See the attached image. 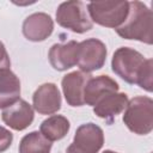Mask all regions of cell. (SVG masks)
Segmentation results:
<instances>
[{
  "instance_id": "18",
  "label": "cell",
  "mask_w": 153,
  "mask_h": 153,
  "mask_svg": "<svg viewBox=\"0 0 153 153\" xmlns=\"http://www.w3.org/2000/svg\"><path fill=\"white\" fill-rule=\"evenodd\" d=\"M152 68H153V61L152 59H146L145 63L142 65L139 74H137V78H136V85H139L141 88L148 91V92H152V86H153V82H152Z\"/></svg>"
},
{
  "instance_id": "12",
  "label": "cell",
  "mask_w": 153,
  "mask_h": 153,
  "mask_svg": "<svg viewBox=\"0 0 153 153\" xmlns=\"http://www.w3.org/2000/svg\"><path fill=\"white\" fill-rule=\"evenodd\" d=\"M73 143L85 153H98L104 143V133L94 123L81 124L75 131Z\"/></svg>"
},
{
  "instance_id": "22",
  "label": "cell",
  "mask_w": 153,
  "mask_h": 153,
  "mask_svg": "<svg viewBox=\"0 0 153 153\" xmlns=\"http://www.w3.org/2000/svg\"><path fill=\"white\" fill-rule=\"evenodd\" d=\"M103 153H117V152H114V151H110V149H106V151H104Z\"/></svg>"
},
{
  "instance_id": "21",
  "label": "cell",
  "mask_w": 153,
  "mask_h": 153,
  "mask_svg": "<svg viewBox=\"0 0 153 153\" xmlns=\"http://www.w3.org/2000/svg\"><path fill=\"white\" fill-rule=\"evenodd\" d=\"M66 153H85V152H84V151H81L80 148H78L74 143H72V145H69V146H68V148H67Z\"/></svg>"
},
{
  "instance_id": "5",
  "label": "cell",
  "mask_w": 153,
  "mask_h": 153,
  "mask_svg": "<svg viewBox=\"0 0 153 153\" xmlns=\"http://www.w3.org/2000/svg\"><path fill=\"white\" fill-rule=\"evenodd\" d=\"M145 61L146 59L137 50L128 47H121L114 53L111 68L121 79L133 85L136 84L137 74Z\"/></svg>"
},
{
  "instance_id": "2",
  "label": "cell",
  "mask_w": 153,
  "mask_h": 153,
  "mask_svg": "<svg viewBox=\"0 0 153 153\" xmlns=\"http://www.w3.org/2000/svg\"><path fill=\"white\" fill-rule=\"evenodd\" d=\"M123 122L127 128L137 134L147 135L153 129V100L146 96H137L128 100Z\"/></svg>"
},
{
  "instance_id": "15",
  "label": "cell",
  "mask_w": 153,
  "mask_h": 153,
  "mask_svg": "<svg viewBox=\"0 0 153 153\" xmlns=\"http://www.w3.org/2000/svg\"><path fill=\"white\" fill-rule=\"evenodd\" d=\"M20 97V81L10 69H0V109L16 103Z\"/></svg>"
},
{
  "instance_id": "1",
  "label": "cell",
  "mask_w": 153,
  "mask_h": 153,
  "mask_svg": "<svg viewBox=\"0 0 153 153\" xmlns=\"http://www.w3.org/2000/svg\"><path fill=\"white\" fill-rule=\"evenodd\" d=\"M117 35L126 39H135L152 44L153 13L143 2L130 1L126 20L121 26L115 29Z\"/></svg>"
},
{
  "instance_id": "20",
  "label": "cell",
  "mask_w": 153,
  "mask_h": 153,
  "mask_svg": "<svg viewBox=\"0 0 153 153\" xmlns=\"http://www.w3.org/2000/svg\"><path fill=\"white\" fill-rule=\"evenodd\" d=\"M10 66H11V61H10L7 50L4 45V43L0 41V69L10 68Z\"/></svg>"
},
{
  "instance_id": "17",
  "label": "cell",
  "mask_w": 153,
  "mask_h": 153,
  "mask_svg": "<svg viewBox=\"0 0 153 153\" xmlns=\"http://www.w3.org/2000/svg\"><path fill=\"white\" fill-rule=\"evenodd\" d=\"M51 142L47 140L39 131L26 134L19 143V153H49Z\"/></svg>"
},
{
  "instance_id": "9",
  "label": "cell",
  "mask_w": 153,
  "mask_h": 153,
  "mask_svg": "<svg viewBox=\"0 0 153 153\" xmlns=\"http://www.w3.org/2000/svg\"><path fill=\"white\" fill-rule=\"evenodd\" d=\"M54 30L51 17L43 12H36L25 18L23 23V35L32 42H42L47 39Z\"/></svg>"
},
{
  "instance_id": "16",
  "label": "cell",
  "mask_w": 153,
  "mask_h": 153,
  "mask_svg": "<svg viewBox=\"0 0 153 153\" xmlns=\"http://www.w3.org/2000/svg\"><path fill=\"white\" fill-rule=\"evenodd\" d=\"M69 121L61 115H53L41 123L39 133L50 142L63 139L69 130Z\"/></svg>"
},
{
  "instance_id": "14",
  "label": "cell",
  "mask_w": 153,
  "mask_h": 153,
  "mask_svg": "<svg viewBox=\"0 0 153 153\" xmlns=\"http://www.w3.org/2000/svg\"><path fill=\"white\" fill-rule=\"evenodd\" d=\"M127 104H128V97L126 93L112 92L102 97L93 105V112L98 117L111 122L116 115L121 114L126 109Z\"/></svg>"
},
{
  "instance_id": "13",
  "label": "cell",
  "mask_w": 153,
  "mask_h": 153,
  "mask_svg": "<svg viewBox=\"0 0 153 153\" xmlns=\"http://www.w3.org/2000/svg\"><path fill=\"white\" fill-rule=\"evenodd\" d=\"M118 84L109 75H98L90 78L84 90V104L94 105L105 94L117 92Z\"/></svg>"
},
{
  "instance_id": "8",
  "label": "cell",
  "mask_w": 153,
  "mask_h": 153,
  "mask_svg": "<svg viewBox=\"0 0 153 153\" xmlns=\"http://www.w3.org/2000/svg\"><path fill=\"white\" fill-rule=\"evenodd\" d=\"M92 75L81 71H74L62 78L61 85L66 102L71 106L84 105V90Z\"/></svg>"
},
{
  "instance_id": "6",
  "label": "cell",
  "mask_w": 153,
  "mask_h": 153,
  "mask_svg": "<svg viewBox=\"0 0 153 153\" xmlns=\"http://www.w3.org/2000/svg\"><path fill=\"white\" fill-rule=\"evenodd\" d=\"M106 54V47L100 39L87 38L79 43L76 65L85 73L100 69L105 63Z\"/></svg>"
},
{
  "instance_id": "7",
  "label": "cell",
  "mask_w": 153,
  "mask_h": 153,
  "mask_svg": "<svg viewBox=\"0 0 153 153\" xmlns=\"http://www.w3.org/2000/svg\"><path fill=\"white\" fill-rule=\"evenodd\" d=\"M33 109L41 115H51L61 109V94L53 82L41 85L32 96Z\"/></svg>"
},
{
  "instance_id": "19",
  "label": "cell",
  "mask_w": 153,
  "mask_h": 153,
  "mask_svg": "<svg viewBox=\"0 0 153 153\" xmlns=\"http://www.w3.org/2000/svg\"><path fill=\"white\" fill-rule=\"evenodd\" d=\"M12 140H13L12 133L8 129L0 126V153H2V152H5L6 149L10 148V146L12 143Z\"/></svg>"
},
{
  "instance_id": "3",
  "label": "cell",
  "mask_w": 153,
  "mask_h": 153,
  "mask_svg": "<svg viewBox=\"0 0 153 153\" xmlns=\"http://www.w3.org/2000/svg\"><path fill=\"white\" fill-rule=\"evenodd\" d=\"M129 11L128 1H93L87 4V12L92 20L105 27L117 29L123 24Z\"/></svg>"
},
{
  "instance_id": "10",
  "label": "cell",
  "mask_w": 153,
  "mask_h": 153,
  "mask_svg": "<svg viewBox=\"0 0 153 153\" xmlns=\"http://www.w3.org/2000/svg\"><path fill=\"white\" fill-rule=\"evenodd\" d=\"M1 118L10 128L14 130H24L33 121V109L26 100L18 99L16 103L2 110Z\"/></svg>"
},
{
  "instance_id": "4",
  "label": "cell",
  "mask_w": 153,
  "mask_h": 153,
  "mask_svg": "<svg viewBox=\"0 0 153 153\" xmlns=\"http://www.w3.org/2000/svg\"><path fill=\"white\" fill-rule=\"evenodd\" d=\"M56 22L60 26L76 33L90 31L93 23L82 1H66L56 10Z\"/></svg>"
},
{
  "instance_id": "11",
  "label": "cell",
  "mask_w": 153,
  "mask_h": 153,
  "mask_svg": "<svg viewBox=\"0 0 153 153\" xmlns=\"http://www.w3.org/2000/svg\"><path fill=\"white\" fill-rule=\"evenodd\" d=\"M79 53V43L68 41L67 43L54 44L48 54L51 67L56 71H67L76 65Z\"/></svg>"
}]
</instances>
